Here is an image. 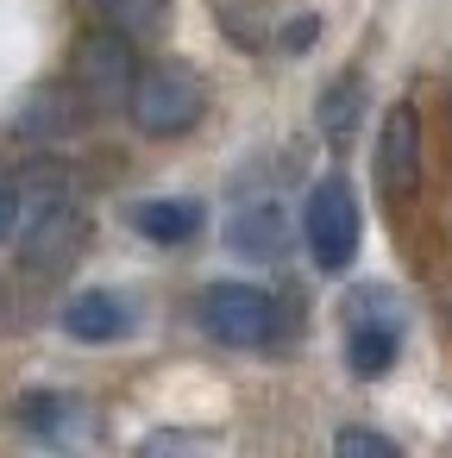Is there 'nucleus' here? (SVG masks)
Wrapping results in <instances>:
<instances>
[{"label": "nucleus", "mask_w": 452, "mask_h": 458, "mask_svg": "<svg viewBox=\"0 0 452 458\" xmlns=\"http://www.w3.org/2000/svg\"><path fill=\"white\" fill-rule=\"evenodd\" d=\"M396 345H402V327H396V314H383L377 308V289H364L358 295V308L345 314V364H352V377H383L389 364H396Z\"/></svg>", "instance_id": "5"}, {"label": "nucleus", "mask_w": 452, "mask_h": 458, "mask_svg": "<svg viewBox=\"0 0 452 458\" xmlns=\"http://www.w3.org/2000/svg\"><path fill=\"white\" fill-rule=\"evenodd\" d=\"M333 452H364V458H396V439H383V433H364V427H339V433H333Z\"/></svg>", "instance_id": "12"}, {"label": "nucleus", "mask_w": 452, "mask_h": 458, "mask_svg": "<svg viewBox=\"0 0 452 458\" xmlns=\"http://www.w3.org/2000/svg\"><path fill=\"white\" fill-rule=\"evenodd\" d=\"M226 245L239 258H258V264L283 258L289 251V214L277 201H239V214L226 220Z\"/></svg>", "instance_id": "7"}, {"label": "nucleus", "mask_w": 452, "mask_h": 458, "mask_svg": "<svg viewBox=\"0 0 452 458\" xmlns=\"http://www.w3.org/2000/svg\"><path fill=\"white\" fill-rule=\"evenodd\" d=\"M132 233L158 239V245H183L201 233V208L195 201H139L132 208Z\"/></svg>", "instance_id": "9"}, {"label": "nucleus", "mask_w": 452, "mask_h": 458, "mask_svg": "<svg viewBox=\"0 0 452 458\" xmlns=\"http://www.w3.org/2000/svg\"><path fill=\"white\" fill-rule=\"evenodd\" d=\"M20 226V201H13V189H0V239H7Z\"/></svg>", "instance_id": "13"}, {"label": "nucleus", "mask_w": 452, "mask_h": 458, "mask_svg": "<svg viewBox=\"0 0 452 458\" xmlns=\"http://www.w3.org/2000/svg\"><path fill=\"white\" fill-rule=\"evenodd\" d=\"M126 107H132V120H139V132L176 139V132L201 126V114H208V82H201V70H189V64H176V57H158V64H145V70L132 76Z\"/></svg>", "instance_id": "1"}, {"label": "nucleus", "mask_w": 452, "mask_h": 458, "mask_svg": "<svg viewBox=\"0 0 452 458\" xmlns=\"http://www.w3.org/2000/svg\"><path fill=\"white\" fill-rule=\"evenodd\" d=\"M64 333L82 339V345L126 339V333H132V301H126L120 289H82V295H70V308H64Z\"/></svg>", "instance_id": "6"}, {"label": "nucleus", "mask_w": 452, "mask_h": 458, "mask_svg": "<svg viewBox=\"0 0 452 458\" xmlns=\"http://www.w3.org/2000/svg\"><path fill=\"white\" fill-rule=\"evenodd\" d=\"M95 13L126 38H158L170 26V0H95Z\"/></svg>", "instance_id": "11"}, {"label": "nucleus", "mask_w": 452, "mask_h": 458, "mask_svg": "<svg viewBox=\"0 0 452 458\" xmlns=\"http://www.w3.org/2000/svg\"><path fill=\"white\" fill-rule=\"evenodd\" d=\"M358 120H364V76H339L320 95V132H327V145H352Z\"/></svg>", "instance_id": "10"}, {"label": "nucleus", "mask_w": 452, "mask_h": 458, "mask_svg": "<svg viewBox=\"0 0 452 458\" xmlns=\"http://www.w3.org/2000/svg\"><path fill=\"white\" fill-rule=\"evenodd\" d=\"M195 314H201L208 339H220L233 352H258V345L283 339V301L258 283H208Z\"/></svg>", "instance_id": "2"}, {"label": "nucleus", "mask_w": 452, "mask_h": 458, "mask_svg": "<svg viewBox=\"0 0 452 458\" xmlns=\"http://www.w3.org/2000/svg\"><path fill=\"white\" fill-rule=\"evenodd\" d=\"M377 189L389 201H408L421 189V120L408 101H396L383 114V132H377Z\"/></svg>", "instance_id": "4"}, {"label": "nucleus", "mask_w": 452, "mask_h": 458, "mask_svg": "<svg viewBox=\"0 0 452 458\" xmlns=\"http://www.w3.org/2000/svg\"><path fill=\"white\" fill-rule=\"evenodd\" d=\"M132 57H126V32L114 38H89L82 45V82L95 89V101H114V95H132Z\"/></svg>", "instance_id": "8"}, {"label": "nucleus", "mask_w": 452, "mask_h": 458, "mask_svg": "<svg viewBox=\"0 0 452 458\" xmlns=\"http://www.w3.org/2000/svg\"><path fill=\"white\" fill-rule=\"evenodd\" d=\"M302 239L320 270H345L358 258V195L345 176H320L302 208Z\"/></svg>", "instance_id": "3"}]
</instances>
